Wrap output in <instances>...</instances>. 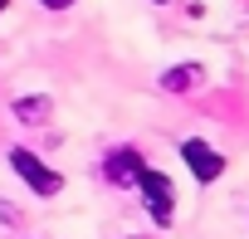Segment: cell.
<instances>
[{"instance_id": "cell-5", "label": "cell", "mask_w": 249, "mask_h": 239, "mask_svg": "<svg viewBox=\"0 0 249 239\" xmlns=\"http://www.w3.org/2000/svg\"><path fill=\"white\" fill-rule=\"evenodd\" d=\"M15 117H20V122H44V117H49V98H20Z\"/></svg>"}, {"instance_id": "cell-2", "label": "cell", "mask_w": 249, "mask_h": 239, "mask_svg": "<svg viewBox=\"0 0 249 239\" xmlns=\"http://www.w3.org/2000/svg\"><path fill=\"white\" fill-rule=\"evenodd\" d=\"M137 190L147 195V210H152V220L157 224H171V205H176V190H171V181L161 176V171H142V181H137Z\"/></svg>"}, {"instance_id": "cell-8", "label": "cell", "mask_w": 249, "mask_h": 239, "mask_svg": "<svg viewBox=\"0 0 249 239\" xmlns=\"http://www.w3.org/2000/svg\"><path fill=\"white\" fill-rule=\"evenodd\" d=\"M0 10H5V0H0Z\"/></svg>"}, {"instance_id": "cell-7", "label": "cell", "mask_w": 249, "mask_h": 239, "mask_svg": "<svg viewBox=\"0 0 249 239\" xmlns=\"http://www.w3.org/2000/svg\"><path fill=\"white\" fill-rule=\"evenodd\" d=\"M44 5H49V10H64V5H73V0H44Z\"/></svg>"}, {"instance_id": "cell-6", "label": "cell", "mask_w": 249, "mask_h": 239, "mask_svg": "<svg viewBox=\"0 0 249 239\" xmlns=\"http://www.w3.org/2000/svg\"><path fill=\"white\" fill-rule=\"evenodd\" d=\"M196 78H200V73H196V64H186V68H176V73H166V78H161V88H171V93H176V88H191Z\"/></svg>"}, {"instance_id": "cell-3", "label": "cell", "mask_w": 249, "mask_h": 239, "mask_svg": "<svg viewBox=\"0 0 249 239\" xmlns=\"http://www.w3.org/2000/svg\"><path fill=\"white\" fill-rule=\"evenodd\" d=\"M181 156H186V166H191V176L205 186V181H215L220 171H225V156L220 152H210L200 137H191V142H181Z\"/></svg>"}, {"instance_id": "cell-4", "label": "cell", "mask_w": 249, "mask_h": 239, "mask_svg": "<svg viewBox=\"0 0 249 239\" xmlns=\"http://www.w3.org/2000/svg\"><path fill=\"white\" fill-rule=\"evenodd\" d=\"M103 171H107V181H112V186H137V181H142V171H147V161H142L132 147H122V152H112V156H107V166H103Z\"/></svg>"}, {"instance_id": "cell-1", "label": "cell", "mask_w": 249, "mask_h": 239, "mask_svg": "<svg viewBox=\"0 0 249 239\" xmlns=\"http://www.w3.org/2000/svg\"><path fill=\"white\" fill-rule=\"evenodd\" d=\"M10 166H15V176H20L35 195H59V186H64V176H59V171H49V166H44L35 152H25V147H15V152H10Z\"/></svg>"}]
</instances>
